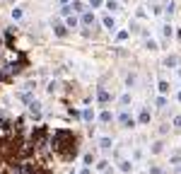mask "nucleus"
<instances>
[{"mask_svg":"<svg viewBox=\"0 0 181 174\" xmlns=\"http://www.w3.org/2000/svg\"><path fill=\"white\" fill-rule=\"evenodd\" d=\"M126 82H128V87H133V85H135V75H128Z\"/></svg>","mask_w":181,"mask_h":174,"instance_id":"nucleus-29","label":"nucleus"},{"mask_svg":"<svg viewBox=\"0 0 181 174\" xmlns=\"http://www.w3.org/2000/svg\"><path fill=\"white\" fill-rule=\"evenodd\" d=\"M111 145H114V140H111L109 136H101L99 138V147H101V150H109Z\"/></svg>","mask_w":181,"mask_h":174,"instance_id":"nucleus-8","label":"nucleus"},{"mask_svg":"<svg viewBox=\"0 0 181 174\" xmlns=\"http://www.w3.org/2000/svg\"><path fill=\"white\" fill-rule=\"evenodd\" d=\"M2 174H53L51 169H46L39 160H29V157H22L12 165H5V172Z\"/></svg>","mask_w":181,"mask_h":174,"instance_id":"nucleus-2","label":"nucleus"},{"mask_svg":"<svg viewBox=\"0 0 181 174\" xmlns=\"http://www.w3.org/2000/svg\"><path fill=\"white\" fill-rule=\"evenodd\" d=\"M109 167H111V165H109L106 160H101L99 165H97V169H99V172H101V174H106V172H109Z\"/></svg>","mask_w":181,"mask_h":174,"instance_id":"nucleus-16","label":"nucleus"},{"mask_svg":"<svg viewBox=\"0 0 181 174\" xmlns=\"http://www.w3.org/2000/svg\"><path fill=\"white\" fill-rule=\"evenodd\" d=\"M179 77H181V70H179Z\"/></svg>","mask_w":181,"mask_h":174,"instance_id":"nucleus-35","label":"nucleus"},{"mask_svg":"<svg viewBox=\"0 0 181 174\" xmlns=\"http://www.w3.org/2000/svg\"><path fill=\"white\" fill-rule=\"evenodd\" d=\"M53 34L63 39L65 34H68V24H61V22H56V24H53Z\"/></svg>","mask_w":181,"mask_h":174,"instance_id":"nucleus-5","label":"nucleus"},{"mask_svg":"<svg viewBox=\"0 0 181 174\" xmlns=\"http://www.w3.org/2000/svg\"><path fill=\"white\" fill-rule=\"evenodd\" d=\"M121 172H133V162L130 160H123L121 162Z\"/></svg>","mask_w":181,"mask_h":174,"instance_id":"nucleus-14","label":"nucleus"},{"mask_svg":"<svg viewBox=\"0 0 181 174\" xmlns=\"http://www.w3.org/2000/svg\"><path fill=\"white\" fill-rule=\"evenodd\" d=\"M169 162H174V165H176V162H181V152H174V155L169 157Z\"/></svg>","mask_w":181,"mask_h":174,"instance_id":"nucleus-23","label":"nucleus"},{"mask_svg":"<svg viewBox=\"0 0 181 174\" xmlns=\"http://www.w3.org/2000/svg\"><path fill=\"white\" fill-rule=\"evenodd\" d=\"M121 104H123V107H128V104H130V94H123V97H121Z\"/></svg>","mask_w":181,"mask_h":174,"instance_id":"nucleus-26","label":"nucleus"},{"mask_svg":"<svg viewBox=\"0 0 181 174\" xmlns=\"http://www.w3.org/2000/svg\"><path fill=\"white\" fill-rule=\"evenodd\" d=\"M162 32H164V37H172V24H164Z\"/></svg>","mask_w":181,"mask_h":174,"instance_id":"nucleus-24","label":"nucleus"},{"mask_svg":"<svg viewBox=\"0 0 181 174\" xmlns=\"http://www.w3.org/2000/svg\"><path fill=\"white\" fill-rule=\"evenodd\" d=\"M97 102H99V104H109V102H111V94H109L106 90H99L97 92Z\"/></svg>","mask_w":181,"mask_h":174,"instance_id":"nucleus-6","label":"nucleus"},{"mask_svg":"<svg viewBox=\"0 0 181 174\" xmlns=\"http://www.w3.org/2000/svg\"><path fill=\"white\" fill-rule=\"evenodd\" d=\"M70 5H72V12H85V10H82V2H80V0H72Z\"/></svg>","mask_w":181,"mask_h":174,"instance_id":"nucleus-17","label":"nucleus"},{"mask_svg":"<svg viewBox=\"0 0 181 174\" xmlns=\"http://www.w3.org/2000/svg\"><path fill=\"white\" fill-rule=\"evenodd\" d=\"M82 24H85V27H92V24H94V15H92V12H82V19H80Z\"/></svg>","mask_w":181,"mask_h":174,"instance_id":"nucleus-7","label":"nucleus"},{"mask_svg":"<svg viewBox=\"0 0 181 174\" xmlns=\"http://www.w3.org/2000/svg\"><path fill=\"white\" fill-rule=\"evenodd\" d=\"M172 123H174V128H181V116H174Z\"/></svg>","mask_w":181,"mask_h":174,"instance_id":"nucleus-28","label":"nucleus"},{"mask_svg":"<svg viewBox=\"0 0 181 174\" xmlns=\"http://www.w3.org/2000/svg\"><path fill=\"white\" fill-rule=\"evenodd\" d=\"M111 119H114V114H111V111H101V114H99V121H101V123H109Z\"/></svg>","mask_w":181,"mask_h":174,"instance_id":"nucleus-13","label":"nucleus"},{"mask_svg":"<svg viewBox=\"0 0 181 174\" xmlns=\"http://www.w3.org/2000/svg\"><path fill=\"white\" fill-rule=\"evenodd\" d=\"M162 145H164V143H154V145H152V152H154V155H157V152H162Z\"/></svg>","mask_w":181,"mask_h":174,"instance_id":"nucleus-25","label":"nucleus"},{"mask_svg":"<svg viewBox=\"0 0 181 174\" xmlns=\"http://www.w3.org/2000/svg\"><path fill=\"white\" fill-rule=\"evenodd\" d=\"M65 24H68V29H75L77 24H80V22H77V17H75V15H68V19H65Z\"/></svg>","mask_w":181,"mask_h":174,"instance_id":"nucleus-11","label":"nucleus"},{"mask_svg":"<svg viewBox=\"0 0 181 174\" xmlns=\"http://www.w3.org/2000/svg\"><path fill=\"white\" fill-rule=\"evenodd\" d=\"M80 174H92V169H90V167H85V169H82Z\"/></svg>","mask_w":181,"mask_h":174,"instance_id":"nucleus-32","label":"nucleus"},{"mask_svg":"<svg viewBox=\"0 0 181 174\" xmlns=\"http://www.w3.org/2000/svg\"><path fill=\"white\" fill-rule=\"evenodd\" d=\"M176 99H179V102H181V92H179V94H176Z\"/></svg>","mask_w":181,"mask_h":174,"instance_id":"nucleus-33","label":"nucleus"},{"mask_svg":"<svg viewBox=\"0 0 181 174\" xmlns=\"http://www.w3.org/2000/svg\"><path fill=\"white\" fill-rule=\"evenodd\" d=\"M51 150H53L56 155L61 157V160H65V162H72L75 157H77V152H80V140H77V136L72 133V131L68 128H56L53 133H51Z\"/></svg>","mask_w":181,"mask_h":174,"instance_id":"nucleus-1","label":"nucleus"},{"mask_svg":"<svg viewBox=\"0 0 181 174\" xmlns=\"http://www.w3.org/2000/svg\"><path fill=\"white\" fill-rule=\"evenodd\" d=\"M12 19H22V7H15V10H12Z\"/></svg>","mask_w":181,"mask_h":174,"instance_id":"nucleus-21","label":"nucleus"},{"mask_svg":"<svg viewBox=\"0 0 181 174\" xmlns=\"http://www.w3.org/2000/svg\"><path fill=\"white\" fill-rule=\"evenodd\" d=\"M92 119H94V111H92V109H85V111H82V121H87V123H90Z\"/></svg>","mask_w":181,"mask_h":174,"instance_id":"nucleus-15","label":"nucleus"},{"mask_svg":"<svg viewBox=\"0 0 181 174\" xmlns=\"http://www.w3.org/2000/svg\"><path fill=\"white\" fill-rule=\"evenodd\" d=\"M82 160H85V165H92V162H94V155H92V152H87Z\"/></svg>","mask_w":181,"mask_h":174,"instance_id":"nucleus-22","label":"nucleus"},{"mask_svg":"<svg viewBox=\"0 0 181 174\" xmlns=\"http://www.w3.org/2000/svg\"><path fill=\"white\" fill-rule=\"evenodd\" d=\"M90 2H92V7H99L101 5V0H90Z\"/></svg>","mask_w":181,"mask_h":174,"instance_id":"nucleus-31","label":"nucleus"},{"mask_svg":"<svg viewBox=\"0 0 181 174\" xmlns=\"http://www.w3.org/2000/svg\"><path fill=\"white\" fill-rule=\"evenodd\" d=\"M118 123H121L123 128H133L138 121L133 119V114H128V111H121V114H118Z\"/></svg>","mask_w":181,"mask_h":174,"instance_id":"nucleus-3","label":"nucleus"},{"mask_svg":"<svg viewBox=\"0 0 181 174\" xmlns=\"http://www.w3.org/2000/svg\"><path fill=\"white\" fill-rule=\"evenodd\" d=\"M157 90H159V94H169V82H167V80H159Z\"/></svg>","mask_w":181,"mask_h":174,"instance_id":"nucleus-12","label":"nucleus"},{"mask_svg":"<svg viewBox=\"0 0 181 174\" xmlns=\"http://www.w3.org/2000/svg\"><path fill=\"white\" fill-rule=\"evenodd\" d=\"M150 119H152V114H150V109H147V107H143V109H140V114H138V123H150Z\"/></svg>","mask_w":181,"mask_h":174,"instance_id":"nucleus-4","label":"nucleus"},{"mask_svg":"<svg viewBox=\"0 0 181 174\" xmlns=\"http://www.w3.org/2000/svg\"><path fill=\"white\" fill-rule=\"evenodd\" d=\"M126 39H128V32H126V29H123V32H118V34H116V41H126Z\"/></svg>","mask_w":181,"mask_h":174,"instance_id":"nucleus-20","label":"nucleus"},{"mask_svg":"<svg viewBox=\"0 0 181 174\" xmlns=\"http://www.w3.org/2000/svg\"><path fill=\"white\" fill-rule=\"evenodd\" d=\"M150 174H162V169H157V167H150Z\"/></svg>","mask_w":181,"mask_h":174,"instance_id":"nucleus-30","label":"nucleus"},{"mask_svg":"<svg viewBox=\"0 0 181 174\" xmlns=\"http://www.w3.org/2000/svg\"><path fill=\"white\" fill-rule=\"evenodd\" d=\"M106 10H111V12L118 10V2H116V0H109V2H106Z\"/></svg>","mask_w":181,"mask_h":174,"instance_id":"nucleus-19","label":"nucleus"},{"mask_svg":"<svg viewBox=\"0 0 181 174\" xmlns=\"http://www.w3.org/2000/svg\"><path fill=\"white\" fill-rule=\"evenodd\" d=\"M145 48H150V51H157V41L147 39V41H145Z\"/></svg>","mask_w":181,"mask_h":174,"instance_id":"nucleus-18","label":"nucleus"},{"mask_svg":"<svg viewBox=\"0 0 181 174\" xmlns=\"http://www.w3.org/2000/svg\"><path fill=\"white\" fill-rule=\"evenodd\" d=\"M104 27H106L109 32H114V29H116V19H114V17H109V15H106V17H104Z\"/></svg>","mask_w":181,"mask_h":174,"instance_id":"nucleus-10","label":"nucleus"},{"mask_svg":"<svg viewBox=\"0 0 181 174\" xmlns=\"http://www.w3.org/2000/svg\"><path fill=\"white\" fill-rule=\"evenodd\" d=\"M2 165H5V162H2V157H0V167H2Z\"/></svg>","mask_w":181,"mask_h":174,"instance_id":"nucleus-34","label":"nucleus"},{"mask_svg":"<svg viewBox=\"0 0 181 174\" xmlns=\"http://www.w3.org/2000/svg\"><path fill=\"white\" fill-rule=\"evenodd\" d=\"M157 107H167V97H164V94H162V97H157Z\"/></svg>","mask_w":181,"mask_h":174,"instance_id":"nucleus-27","label":"nucleus"},{"mask_svg":"<svg viewBox=\"0 0 181 174\" xmlns=\"http://www.w3.org/2000/svg\"><path fill=\"white\" fill-rule=\"evenodd\" d=\"M181 61H179V56H167V58H164V65H167V68H174V65H179Z\"/></svg>","mask_w":181,"mask_h":174,"instance_id":"nucleus-9","label":"nucleus"}]
</instances>
